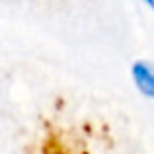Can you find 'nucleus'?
I'll return each instance as SVG.
<instances>
[{"mask_svg": "<svg viewBox=\"0 0 154 154\" xmlns=\"http://www.w3.org/2000/svg\"><path fill=\"white\" fill-rule=\"evenodd\" d=\"M135 82L140 92L154 98V64L152 63H137L133 68Z\"/></svg>", "mask_w": 154, "mask_h": 154, "instance_id": "f257e3e1", "label": "nucleus"}, {"mask_svg": "<svg viewBox=\"0 0 154 154\" xmlns=\"http://www.w3.org/2000/svg\"><path fill=\"white\" fill-rule=\"evenodd\" d=\"M148 2H152V0H148Z\"/></svg>", "mask_w": 154, "mask_h": 154, "instance_id": "f03ea898", "label": "nucleus"}]
</instances>
